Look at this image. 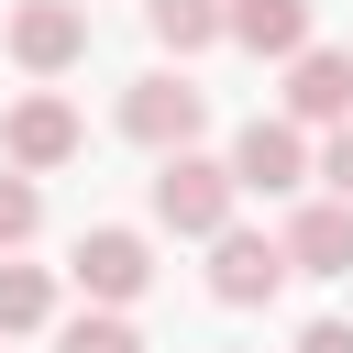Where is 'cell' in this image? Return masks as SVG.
<instances>
[{"instance_id":"cell-4","label":"cell","mask_w":353,"mask_h":353,"mask_svg":"<svg viewBox=\"0 0 353 353\" xmlns=\"http://www.w3.org/2000/svg\"><path fill=\"white\" fill-rule=\"evenodd\" d=\"M66 276H77V298H99V309H132V298L154 287V243H143L132 221H99V232H77Z\"/></svg>"},{"instance_id":"cell-2","label":"cell","mask_w":353,"mask_h":353,"mask_svg":"<svg viewBox=\"0 0 353 353\" xmlns=\"http://www.w3.org/2000/svg\"><path fill=\"white\" fill-rule=\"evenodd\" d=\"M309 176H320V143H309V121H287V110L265 121V110H254V121L232 132V188H243V199H298Z\"/></svg>"},{"instance_id":"cell-13","label":"cell","mask_w":353,"mask_h":353,"mask_svg":"<svg viewBox=\"0 0 353 353\" xmlns=\"http://www.w3.org/2000/svg\"><path fill=\"white\" fill-rule=\"evenodd\" d=\"M55 353H143V331H132L121 309H99V298H88L77 320H55Z\"/></svg>"},{"instance_id":"cell-6","label":"cell","mask_w":353,"mask_h":353,"mask_svg":"<svg viewBox=\"0 0 353 353\" xmlns=\"http://www.w3.org/2000/svg\"><path fill=\"white\" fill-rule=\"evenodd\" d=\"M77 143H88V132H77V110H66L55 88H33V99H11V110H0V154H11L22 176H55V165H77Z\"/></svg>"},{"instance_id":"cell-7","label":"cell","mask_w":353,"mask_h":353,"mask_svg":"<svg viewBox=\"0 0 353 353\" xmlns=\"http://www.w3.org/2000/svg\"><path fill=\"white\" fill-rule=\"evenodd\" d=\"M0 44H11V66H22V77H66V66L88 55V11H77V0H22Z\"/></svg>"},{"instance_id":"cell-5","label":"cell","mask_w":353,"mask_h":353,"mask_svg":"<svg viewBox=\"0 0 353 353\" xmlns=\"http://www.w3.org/2000/svg\"><path fill=\"white\" fill-rule=\"evenodd\" d=\"M287 276H298V265H287V232H243V221L210 232V298H221V309H265Z\"/></svg>"},{"instance_id":"cell-8","label":"cell","mask_w":353,"mask_h":353,"mask_svg":"<svg viewBox=\"0 0 353 353\" xmlns=\"http://www.w3.org/2000/svg\"><path fill=\"white\" fill-rule=\"evenodd\" d=\"M287 121H309V132L353 121V55L342 44H298L287 55Z\"/></svg>"},{"instance_id":"cell-12","label":"cell","mask_w":353,"mask_h":353,"mask_svg":"<svg viewBox=\"0 0 353 353\" xmlns=\"http://www.w3.org/2000/svg\"><path fill=\"white\" fill-rule=\"evenodd\" d=\"M44 320H55V276L0 254V331H44Z\"/></svg>"},{"instance_id":"cell-11","label":"cell","mask_w":353,"mask_h":353,"mask_svg":"<svg viewBox=\"0 0 353 353\" xmlns=\"http://www.w3.org/2000/svg\"><path fill=\"white\" fill-rule=\"evenodd\" d=\"M143 22H154L165 55H210V44L232 33V0H143Z\"/></svg>"},{"instance_id":"cell-1","label":"cell","mask_w":353,"mask_h":353,"mask_svg":"<svg viewBox=\"0 0 353 353\" xmlns=\"http://www.w3.org/2000/svg\"><path fill=\"white\" fill-rule=\"evenodd\" d=\"M154 232H176V243H210L221 221H232V154H199V143H176V154H154Z\"/></svg>"},{"instance_id":"cell-10","label":"cell","mask_w":353,"mask_h":353,"mask_svg":"<svg viewBox=\"0 0 353 353\" xmlns=\"http://www.w3.org/2000/svg\"><path fill=\"white\" fill-rule=\"evenodd\" d=\"M309 22H320V0H232V44L265 55V66H287L309 44Z\"/></svg>"},{"instance_id":"cell-15","label":"cell","mask_w":353,"mask_h":353,"mask_svg":"<svg viewBox=\"0 0 353 353\" xmlns=\"http://www.w3.org/2000/svg\"><path fill=\"white\" fill-rule=\"evenodd\" d=\"M320 188L353 199V121H331V143H320Z\"/></svg>"},{"instance_id":"cell-14","label":"cell","mask_w":353,"mask_h":353,"mask_svg":"<svg viewBox=\"0 0 353 353\" xmlns=\"http://www.w3.org/2000/svg\"><path fill=\"white\" fill-rule=\"evenodd\" d=\"M33 232H44V188H33V176L0 154V254H22Z\"/></svg>"},{"instance_id":"cell-16","label":"cell","mask_w":353,"mask_h":353,"mask_svg":"<svg viewBox=\"0 0 353 353\" xmlns=\"http://www.w3.org/2000/svg\"><path fill=\"white\" fill-rule=\"evenodd\" d=\"M298 353H353V320H309V331H298Z\"/></svg>"},{"instance_id":"cell-9","label":"cell","mask_w":353,"mask_h":353,"mask_svg":"<svg viewBox=\"0 0 353 353\" xmlns=\"http://www.w3.org/2000/svg\"><path fill=\"white\" fill-rule=\"evenodd\" d=\"M287 265L298 276H353V199H298V221H287Z\"/></svg>"},{"instance_id":"cell-3","label":"cell","mask_w":353,"mask_h":353,"mask_svg":"<svg viewBox=\"0 0 353 353\" xmlns=\"http://www.w3.org/2000/svg\"><path fill=\"white\" fill-rule=\"evenodd\" d=\"M121 132H132L143 154H176V143H199V132H210V88H199V77H176V66H154V77H132V88H121Z\"/></svg>"}]
</instances>
